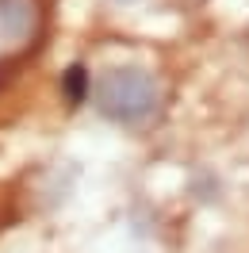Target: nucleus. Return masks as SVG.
Masks as SVG:
<instances>
[{"instance_id": "obj_1", "label": "nucleus", "mask_w": 249, "mask_h": 253, "mask_svg": "<svg viewBox=\"0 0 249 253\" xmlns=\"http://www.w3.org/2000/svg\"><path fill=\"white\" fill-rule=\"evenodd\" d=\"M92 96H96V108L104 111L108 119L115 123H142L157 111V84L150 73L142 69H108L100 73L92 84Z\"/></svg>"}, {"instance_id": "obj_2", "label": "nucleus", "mask_w": 249, "mask_h": 253, "mask_svg": "<svg viewBox=\"0 0 249 253\" xmlns=\"http://www.w3.org/2000/svg\"><path fill=\"white\" fill-rule=\"evenodd\" d=\"M31 31V4L27 0H0V35L23 39Z\"/></svg>"}]
</instances>
